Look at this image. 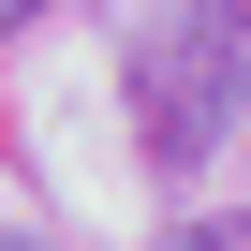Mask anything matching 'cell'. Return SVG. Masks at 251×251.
<instances>
[{
	"label": "cell",
	"mask_w": 251,
	"mask_h": 251,
	"mask_svg": "<svg viewBox=\"0 0 251 251\" xmlns=\"http://www.w3.org/2000/svg\"><path fill=\"white\" fill-rule=\"evenodd\" d=\"M0 251H45V236H0Z\"/></svg>",
	"instance_id": "obj_3"
},
{
	"label": "cell",
	"mask_w": 251,
	"mask_h": 251,
	"mask_svg": "<svg viewBox=\"0 0 251 251\" xmlns=\"http://www.w3.org/2000/svg\"><path fill=\"white\" fill-rule=\"evenodd\" d=\"M163 251H251V222H236V207H222V222H177V236H163Z\"/></svg>",
	"instance_id": "obj_2"
},
{
	"label": "cell",
	"mask_w": 251,
	"mask_h": 251,
	"mask_svg": "<svg viewBox=\"0 0 251 251\" xmlns=\"http://www.w3.org/2000/svg\"><path fill=\"white\" fill-rule=\"evenodd\" d=\"M133 103H148V163H207L251 103V0H177L133 45Z\"/></svg>",
	"instance_id": "obj_1"
}]
</instances>
